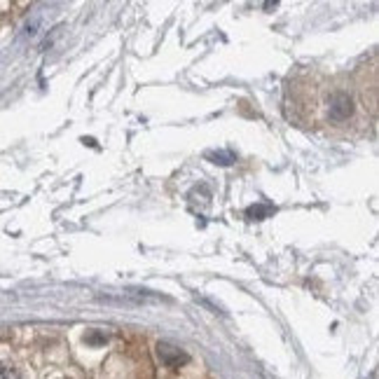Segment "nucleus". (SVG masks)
I'll use <instances>...</instances> for the list:
<instances>
[{
	"label": "nucleus",
	"mask_w": 379,
	"mask_h": 379,
	"mask_svg": "<svg viewBox=\"0 0 379 379\" xmlns=\"http://www.w3.org/2000/svg\"><path fill=\"white\" fill-rule=\"evenodd\" d=\"M0 379H21L19 370L10 368V365H0Z\"/></svg>",
	"instance_id": "4"
},
{
	"label": "nucleus",
	"mask_w": 379,
	"mask_h": 379,
	"mask_svg": "<svg viewBox=\"0 0 379 379\" xmlns=\"http://www.w3.org/2000/svg\"><path fill=\"white\" fill-rule=\"evenodd\" d=\"M157 356L164 365H167V368H181L183 363H187V354L178 347L169 345V342H159Z\"/></svg>",
	"instance_id": "1"
},
{
	"label": "nucleus",
	"mask_w": 379,
	"mask_h": 379,
	"mask_svg": "<svg viewBox=\"0 0 379 379\" xmlns=\"http://www.w3.org/2000/svg\"><path fill=\"white\" fill-rule=\"evenodd\" d=\"M209 199H211V192H209V187L206 185H197L190 192V201L192 204H201V206H206L209 204Z\"/></svg>",
	"instance_id": "3"
},
{
	"label": "nucleus",
	"mask_w": 379,
	"mask_h": 379,
	"mask_svg": "<svg viewBox=\"0 0 379 379\" xmlns=\"http://www.w3.org/2000/svg\"><path fill=\"white\" fill-rule=\"evenodd\" d=\"M351 110H354V101L345 92L335 94L333 101H330V117H333V120H347V117L351 115Z\"/></svg>",
	"instance_id": "2"
},
{
	"label": "nucleus",
	"mask_w": 379,
	"mask_h": 379,
	"mask_svg": "<svg viewBox=\"0 0 379 379\" xmlns=\"http://www.w3.org/2000/svg\"><path fill=\"white\" fill-rule=\"evenodd\" d=\"M272 211V206H251V209H248V216H256V221H260V218L263 216H267V213Z\"/></svg>",
	"instance_id": "5"
}]
</instances>
